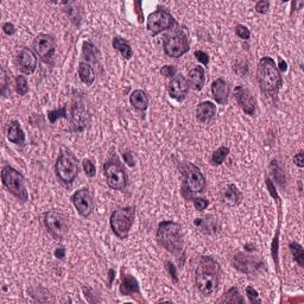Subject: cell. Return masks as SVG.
<instances>
[{
  "instance_id": "obj_48",
  "label": "cell",
  "mask_w": 304,
  "mask_h": 304,
  "mask_svg": "<svg viewBox=\"0 0 304 304\" xmlns=\"http://www.w3.org/2000/svg\"><path fill=\"white\" fill-rule=\"evenodd\" d=\"M3 31H4V33L8 34V36H12V34L16 32V27L12 23H5L4 25H3Z\"/></svg>"
},
{
  "instance_id": "obj_6",
  "label": "cell",
  "mask_w": 304,
  "mask_h": 304,
  "mask_svg": "<svg viewBox=\"0 0 304 304\" xmlns=\"http://www.w3.org/2000/svg\"><path fill=\"white\" fill-rule=\"evenodd\" d=\"M2 181L3 184L9 193L18 199L20 202L25 203L29 200V193H27L25 185V178L15 168L5 165L2 170Z\"/></svg>"
},
{
  "instance_id": "obj_25",
  "label": "cell",
  "mask_w": 304,
  "mask_h": 304,
  "mask_svg": "<svg viewBox=\"0 0 304 304\" xmlns=\"http://www.w3.org/2000/svg\"><path fill=\"white\" fill-rule=\"evenodd\" d=\"M194 224L196 228L206 234H215L219 232V223L213 216L206 217H196L194 220Z\"/></svg>"
},
{
  "instance_id": "obj_8",
  "label": "cell",
  "mask_w": 304,
  "mask_h": 304,
  "mask_svg": "<svg viewBox=\"0 0 304 304\" xmlns=\"http://www.w3.org/2000/svg\"><path fill=\"white\" fill-rule=\"evenodd\" d=\"M103 175H105L106 183L110 189L123 190L127 186V175L120 161L117 157H110L108 161L103 164Z\"/></svg>"
},
{
  "instance_id": "obj_22",
  "label": "cell",
  "mask_w": 304,
  "mask_h": 304,
  "mask_svg": "<svg viewBox=\"0 0 304 304\" xmlns=\"http://www.w3.org/2000/svg\"><path fill=\"white\" fill-rule=\"evenodd\" d=\"M6 136H8V139L13 144L23 145L25 143V133H24L19 122H17V120H11L9 123Z\"/></svg>"
},
{
  "instance_id": "obj_12",
  "label": "cell",
  "mask_w": 304,
  "mask_h": 304,
  "mask_svg": "<svg viewBox=\"0 0 304 304\" xmlns=\"http://www.w3.org/2000/svg\"><path fill=\"white\" fill-rule=\"evenodd\" d=\"M32 49L34 54L41 58V61L47 64H51L55 56V51H56V41L51 34L40 33L34 37Z\"/></svg>"
},
{
  "instance_id": "obj_19",
  "label": "cell",
  "mask_w": 304,
  "mask_h": 304,
  "mask_svg": "<svg viewBox=\"0 0 304 304\" xmlns=\"http://www.w3.org/2000/svg\"><path fill=\"white\" fill-rule=\"evenodd\" d=\"M210 91L215 101L219 105H226L230 98V85L223 80L222 78L216 79L212 82Z\"/></svg>"
},
{
  "instance_id": "obj_49",
  "label": "cell",
  "mask_w": 304,
  "mask_h": 304,
  "mask_svg": "<svg viewBox=\"0 0 304 304\" xmlns=\"http://www.w3.org/2000/svg\"><path fill=\"white\" fill-rule=\"evenodd\" d=\"M277 68H278L279 71H286V70H288V64H286V62L283 61V58L279 57Z\"/></svg>"
},
{
  "instance_id": "obj_41",
  "label": "cell",
  "mask_w": 304,
  "mask_h": 304,
  "mask_svg": "<svg viewBox=\"0 0 304 304\" xmlns=\"http://www.w3.org/2000/svg\"><path fill=\"white\" fill-rule=\"evenodd\" d=\"M161 74L165 76V78H174V76H176V74H177V69H176L175 65H170V64H167L164 65V67H162L161 69Z\"/></svg>"
},
{
  "instance_id": "obj_26",
  "label": "cell",
  "mask_w": 304,
  "mask_h": 304,
  "mask_svg": "<svg viewBox=\"0 0 304 304\" xmlns=\"http://www.w3.org/2000/svg\"><path fill=\"white\" fill-rule=\"evenodd\" d=\"M78 74H79V78H80V80L82 81V84H85L86 86H92L94 84L95 70L92 64H89L85 61H81L80 63H79Z\"/></svg>"
},
{
  "instance_id": "obj_9",
  "label": "cell",
  "mask_w": 304,
  "mask_h": 304,
  "mask_svg": "<svg viewBox=\"0 0 304 304\" xmlns=\"http://www.w3.org/2000/svg\"><path fill=\"white\" fill-rule=\"evenodd\" d=\"M43 220L47 231L54 239L62 240L67 237L69 232L68 216L64 215L60 210H48V212L44 213Z\"/></svg>"
},
{
  "instance_id": "obj_24",
  "label": "cell",
  "mask_w": 304,
  "mask_h": 304,
  "mask_svg": "<svg viewBox=\"0 0 304 304\" xmlns=\"http://www.w3.org/2000/svg\"><path fill=\"white\" fill-rule=\"evenodd\" d=\"M243 195L236 184H230L226 186L222 193V202L228 207H236L241 202Z\"/></svg>"
},
{
  "instance_id": "obj_37",
  "label": "cell",
  "mask_w": 304,
  "mask_h": 304,
  "mask_svg": "<svg viewBox=\"0 0 304 304\" xmlns=\"http://www.w3.org/2000/svg\"><path fill=\"white\" fill-rule=\"evenodd\" d=\"M271 169H272V174H274L276 181H277L281 185H283V183H284V172H283L281 167L278 165L277 161H272Z\"/></svg>"
},
{
  "instance_id": "obj_13",
  "label": "cell",
  "mask_w": 304,
  "mask_h": 304,
  "mask_svg": "<svg viewBox=\"0 0 304 304\" xmlns=\"http://www.w3.org/2000/svg\"><path fill=\"white\" fill-rule=\"evenodd\" d=\"M176 24L175 18L171 16V13H169L165 10L158 9L157 11L152 12L150 16L147 17L146 26L147 30L156 36V34L163 32L165 30L171 29Z\"/></svg>"
},
{
  "instance_id": "obj_31",
  "label": "cell",
  "mask_w": 304,
  "mask_h": 304,
  "mask_svg": "<svg viewBox=\"0 0 304 304\" xmlns=\"http://www.w3.org/2000/svg\"><path fill=\"white\" fill-rule=\"evenodd\" d=\"M228 155H230V148L226 146H220L213 152L212 158H210V163H212L214 167H219V165L223 163Z\"/></svg>"
},
{
  "instance_id": "obj_10",
  "label": "cell",
  "mask_w": 304,
  "mask_h": 304,
  "mask_svg": "<svg viewBox=\"0 0 304 304\" xmlns=\"http://www.w3.org/2000/svg\"><path fill=\"white\" fill-rule=\"evenodd\" d=\"M163 49L165 55H168L169 57H181L190 50L188 37L181 30L165 34L163 38Z\"/></svg>"
},
{
  "instance_id": "obj_50",
  "label": "cell",
  "mask_w": 304,
  "mask_h": 304,
  "mask_svg": "<svg viewBox=\"0 0 304 304\" xmlns=\"http://www.w3.org/2000/svg\"><path fill=\"white\" fill-rule=\"evenodd\" d=\"M55 257L58 259H63L65 257V248L58 247L55 250Z\"/></svg>"
},
{
  "instance_id": "obj_7",
  "label": "cell",
  "mask_w": 304,
  "mask_h": 304,
  "mask_svg": "<svg viewBox=\"0 0 304 304\" xmlns=\"http://www.w3.org/2000/svg\"><path fill=\"white\" fill-rule=\"evenodd\" d=\"M134 217H136L134 207L129 206L114 210L109 219L110 230L114 236L119 239H126L134 223Z\"/></svg>"
},
{
  "instance_id": "obj_45",
  "label": "cell",
  "mask_w": 304,
  "mask_h": 304,
  "mask_svg": "<svg viewBox=\"0 0 304 304\" xmlns=\"http://www.w3.org/2000/svg\"><path fill=\"white\" fill-rule=\"evenodd\" d=\"M194 55H195L196 60H198L200 63H202L203 65H208V63H209L208 54H206L205 51H202V50H198V51H195Z\"/></svg>"
},
{
  "instance_id": "obj_28",
  "label": "cell",
  "mask_w": 304,
  "mask_h": 304,
  "mask_svg": "<svg viewBox=\"0 0 304 304\" xmlns=\"http://www.w3.org/2000/svg\"><path fill=\"white\" fill-rule=\"evenodd\" d=\"M112 46L114 49L118 50L119 53L122 54V56L125 58V60H131V57L133 56V50L132 48H131L130 43L120 36H116L113 38Z\"/></svg>"
},
{
  "instance_id": "obj_20",
  "label": "cell",
  "mask_w": 304,
  "mask_h": 304,
  "mask_svg": "<svg viewBox=\"0 0 304 304\" xmlns=\"http://www.w3.org/2000/svg\"><path fill=\"white\" fill-rule=\"evenodd\" d=\"M216 116V106L212 101H203L196 107V119L201 124L212 123Z\"/></svg>"
},
{
  "instance_id": "obj_38",
  "label": "cell",
  "mask_w": 304,
  "mask_h": 304,
  "mask_svg": "<svg viewBox=\"0 0 304 304\" xmlns=\"http://www.w3.org/2000/svg\"><path fill=\"white\" fill-rule=\"evenodd\" d=\"M82 165H84V171L85 174L88 176V177H94L96 174V168L94 163L91 160H85L82 162Z\"/></svg>"
},
{
  "instance_id": "obj_52",
  "label": "cell",
  "mask_w": 304,
  "mask_h": 304,
  "mask_svg": "<svg viewBox=\"0 0 304 304\" xmlns=\"http://www.w3.org/2000/svg\"><path fill=\"white\" fill-rule=\"evenodd\" d=\"M134 6H136V8H137V9H136V12L138 13V18H139V22L141 23V22H143V20H144V16L140 13V6H141V3H140V2H136V3H134Z\"/></svg>"
},
{
  "instance_id": "obj_44",
  "label": "cell",
  "mask_w": 304,
  "mask_h": 304,
  "mask_svg": "<svg viewBox=\"0 0 304 304\" xmlns=\"http://www.w3.org/2000/svg\"><path fill=\"white\" fill-rule=\"evenodd\" d=\"M269 9H270V2H266V0H261V2H258L257 5H255V11L260 15H265V13L269 12Z\"/></svg>"
},
{
  "instance_id": "obj_39",
  "label": "cell",
  "mask_w": 304,
  "mask_h": 304,
  "mask_svg": "<svg viewBox=\"0 0 304 304\" xmlns=\"http://www.w3.org/2000/svg\"><path fill=\"white\" fill-rule=\"evenodd\" d=\"M236 33L238 34V37L241 38V40H244V41L248 40L251 36L250 29H248L247 26L243 25V24H238V25L236 26Z\"/></svg>"
},
{
  "instance_id": "obj_43",
  "label": "cell",
  "mask_w": 304,
  "mask_h": 304,
  "mask_svg": "<svg viewBox=\"0 0 304 304\" xmlns=\"http://www.w3.org/2000/svg\"><path fill=\"white\" fill-rule=\"evenodd\" d=\"M165 268H167V270L169 272V275H170L172 281L175 283H178V276H177V270H176V266L172 264L170 260H167L165 261Z\"/></svg>"
},
{
  "instance_id": "obj_27",
  "label": "cell",
  "mask_w": 304,
  "mask_h": 304,
  "mask_svg": "<svg viewBox=\"0 0 304 304\" xmlns=\"http://www.w3.org/2000/svg\"><path fill=\"white\" fill-rule=\"evenodd\" d=\"M148 95L141 89H136V91L132 92V94L130 95V102L134 108L137 110H140V112H144V110L147 109L148 107Z\"/></svg>"
},
{
  "instance_id": "obj_4",
  "label": "cell",
  "mask_w": 304,
  "mask_h": 304,
  "mask_svg": "<svg viewBox=\"0 0 304 304\" xmlns=\"http://www.w3.org/2000/svg\"><path fill=\"white\" fill-rule=\"evenodd\" d=\"M179 170L182 174L181 194L185 200H193L194 195L203 193L206 190V177L200 168L189 162H183L179 165Z\"/></svg>"
},
{
  "instance_id": "obj_51",
  "label": "cell",
  "mask_w": 304,
  "mask_h": 304,
  "mask_svg": "<svg viewBox=\"0 0 304 304\" xmlns=\"http://www.w3.org/2000/svg\"><path fill=\"white\" fill-rule=\"evenodd\" d=\"M304 5V2H292L291 3V6H292V11H291V15L295 11H298V10H300L303 8Z\"/></svg>"
},
{
  "instance_id": "obj_29",
  "label": "cell",
  "mask_w": 304,
  "mask_h": 304,
  "mask_svg": "<svg viewBox=\"0 0 304 304\" xmlns=\"http://www.w3.org/2000/svg\"><path fill=\"white\" fill-rule=\"evenodd\" d=\"M64 5H67V9H65V13H67V16L70 18V20L72 23L75 24L76 26H80L81 24V10L78 8V4H75V3H67Z\"/></svg>"
},
{
  "instance_id": "obj_47",
  "label": "cell",
  "mask_w": 304,
  "mask_h": 304,
  "mask_svg": "<svg viewBox=\"0 0 304 304\" xmlns=\"http://www.w3.org/2000/svg\"><path fill=\"white\" fill-rule=\"evenodd\" d=\"M123 158H124V162H125L129 167H134V158H133V155L131 154V152H129V151L124 152Z\"/></svg>"
},
{
  "instance_id": "obj_33",
  "label": "cell",
  "mask_w": 304,
  "mask_h": 304,
  "mask_svg": "<svg viewBox=\"0 0 304 304\" xmlns=\"http://www.w3.org/2000/svg\"><path fill=\"white\" fill-rule=\"evenodd\" d=\"M82 54H84V56L86 58L85 62H87L89 64H91V62H93V63H98V58H96V49L91 42L84 43V46H82Z\"/></svg>"
},
{
  "instance_id": "obj_36",
  "label": "cell",
  "mask_w": 304,
  "mask_h": 304,
  "mask_svg": "<svg viewBox=\"0 0 304 304\" xmlns=\"http://www.w3.org/2000/svg\"><path fill=\"white\" fill-rule=\"evenodd\" d=\"M9 85H10V76L5 67H2V95H9Z\"/></svg>"
},
{
  "instance_id": "obj_3",
  "label": "cell",
  "mask_w": 304,
  "mask_h": 304,
  "mask_svg": "<svg viewBox=\"0 0 304 304\" xmlns=\"http://www.w3.org/2000/svg\"><path fill=\"white\" fill-rule=\"evenodd\" d=\"M257 80L261 92L269 95H277L283 85V78L274 58L265 56L258 63Z\"/></svg>"
},
{
  "instance_id": "obj_21",
  "label": "cell",
  "mask_w": 304,
  "mask_h": 304,
  "mask_svg": "<svg viewBox=\"0 0 304 304\" xmlns=\"http://www.w3.org/2000/svg\"><path fill=\"white\" fill-rule=\"evenodd\" d=\"M120 293L123 296H133V295H140V288L139 283L133 276L124 274L122 276V283H120Z\"/></svg>"
},
{
  "instance_id": "obj_54",
  "label": "cell",
  "mask_w": 304,
  "mask_h": 304,
  "mask_svg": "<svg viewBox=\"0 0 304 304\" xmlns=\"http://www.w3.org/2000/svg\"><path fill=\"white\" fill-rule=\"evenodd\" d=\"M245 250H246L247 252H254L255 248L252 244H246L245 245Z\"/></svg>"
},
{
  "instance_id": "obj_16",
  "label": "cell",
  "mask_w": 304,
  "mask_h": 304,
  "mask_svg": "<svg viewBox=\"0 0 304 304\" xmlns=\"http://www.w3.org/2000/svg\"><path fill=\"white\" fill-rule=\"evenodd\" d=\"M16 64L24 74H33L37 69V55L29 48H22L16 54Z\"/></svg>"
},
{
  "instance_id": "obj_11",
  "label": "cell",
  "mask_w": 304,
  "mask_h": 304,
  "mask_svg": "<svg viewBox=\"0 0 304 304\" xmlns=\"http://www.w3.org/2000/svg\"><path fill=\"white\" fill-rule=\"evenodd\" d=\"M91 122V114L88 112V107L86 106L82 96H74L71 107L70 118V131L75 133L84 132Z\"/></svg>"
},
{
  "instance_id": "obj_23",
  "label": "cell",
  "mask_w": 304,
  "mask_h": 304,
  "mask_svg": "<svg viewBox=\"0 0 304 304\" xmlns=\"http://www.w3.org/2000/svg\"><path fill=\"white\" fill-rule=\"evenodd\" d=\"M188 82H189L190 87L194 89V91H196V92L202 91L203 86H205V82H206L205 69H203V67H201V65H198V67L193 68L192 70L189 71Z\"/></svg>"
},
{
  "instance_id": "obj_17",
  "label": "cell",
  "mask_w": 304,
  "mask_h": 304,
  "mask_svg": "<svg viewBox=\"0 0 304 304\" xmlns=\"http://www.w3.org/2000/svg\"><path fill=\"white\" fill-rule=\"evenodd\" d=\"M189 82L182 74H176V76L171 79L168 86V93L171 99L176 101L182 102L186 98L189 92Z\"/></svg>"
},
{
  "instance_id": "obj_14",
  "label": "cell",
  "mask_w": 304,
  "mask_h": 304,
  "mask_svg": "<svg viewBox=\"0 0 304 304\" xmlns=\"http://www.w3.org/2000/svg\"><path fill=\"white\" fill-rule=\"evenodd\" d=\"M233 268L241 274L255 275L264 268V262L260 259L244 252H238L232 259Z\"/></svg>"
},
{
  "instance_id": "obj_30",
  "label": "cell",
  "mask_w": 304,
  "mask_h": 304,
  "mask_svg": "<svg viewBox=\"0 0 304 304\" xmlns=\"http://www.w3.org/2000/svg\"><path fill=\"white\" fill-rule=\"evenodd\" d=\"M222 303H245V299L240 295V291L238 290L237 286H233L228 291L224 293L222 298L220 299Z\"/></svg>"
},
{
  "instance_id": "obj_40",
  "label": "cell",
  "mask_w": 304,
  "mask_h": 304,
  "mask_svg": "<svg viewBox=\"0 0 304 304\" xmlns=\"http://www.w3.org/2000/svg\"><path fill=\"white\" fill-rule=\"evenodd\" d=\"M246 293H247V298L251 303H261V299L259 298V293L257 292V290H254L252 286H247L246 288Z\"/></svg>"
},
{
  "instance_id": "obj_2",
  "label": "cell",
  "mask_w": 304,
  "mask_h": 304,
  "mask_svg": "<svg viewBox=\"0 0 304 304\" xmlns=\"http://www.w3.org/2000/svg\"><path fill=\"white\" fill-rule=\"evenodd\" d=\"M157 243L169 253L176 258L184 255V243H183L181 224L174 221H162L158 224L156 232Z\"/></svg>"
},
{
  "instance_id": "obj_35",
  "label": "cell",
  "mask_w": 304,
  "mask_h": 304,
  "mask_svg": "<svg viewBox=\"0 0 304 304\" xmlns=\"http://www.w3.org/2000/svg\"><path fill=\"white\" fill-rule=\"evenodd\" d=\"M48 118H49V122L51 124L56 123V120L60 118H67V108L62 107L60 109L50 110V112H48Z\"/></svg>"
},
{
  "instance_id": "obj_53",
  "label": "cell",
  "mask_w": 304,
  "mask_h": 304,
  "mask_svg": "<svg viewBox=\"0 0 304 304\" xmlns=\"http://www.w3.org/2000/svg\"><path fill=\"white\" fill-rule=\"evenodd\" d=\"M108 278H109V281H108V288H110V284H112L113 281H114V278H116V271H114L113 269H110V270L108 271Z\"/></svg>"
},
{
  "instance_id": "obj_15",
  "label": "cell",
  "mask_w": 304,
  "mask_h": 304,
  "mask_svg": "<svg viewBox=\"0 0 304 304\" xmlns=\"http://www.w3.org/2000/svg\"><path fill=\"white\" fill-rule=\"evenodd\" d=\"M71 202L82 217H88L94 209V198L88 188L76 190L71 196Z\"/></svg>"
},
{
  "instance_id": "obj_46",
  "label": "cell",
  "mask_w": 304,
  "mask_h": 304,
  "mask_svg": "<svg viewBox=\"0 0 304 304\" xmlns=\"http://www.w3.org/2000/svg\"><path fill=\"white\" fill-rule=\"evenodd\" d=\"M293 163H295L298 168L304 167V155L302 151H299L298 154H296L295 156H293Z\"/></svg>"
},
{
  "instance_id": "obj_34",
  "label": "cell",
  "mask_w": 304,
  "mask_h": 304,
  "mask_svg": "<svg viewBox=\"0 0 304 304\" xmlns=\"http://www.w3.org/2000/svg\"><path fill=\"white\" fill-rule=\"evenodd\" d=\"M15 87H16V92L17 94L19 95H25L27 92H29V85H27V80L25 76L23 75H18L16 78L15 81Z\"/></svg>"
},
{
  "instance_id": "obj_5",
  "label": "cell",
  "mask_w": 304,
  "mask_h": 304,
  "mask_svg": "<svg viewBox=\"0 0 304 304\" xmlns=\"http://www.w3.org/2000/svg\"><path fill=\"white\" fill-rule=\"evenodd\" d=\"M79 171L80 167L75 155L68 150L61 152L55 163V172L61 184L69 188L79 176Z\"/></svg>"
},
{
  "instance_id": "obj_42",
  "label": "cell",
  "mask_w": 304,
  "mask_h": 304,
  "mask_svg": "<svg viewBox=\"0 0 304 304\" xmlns=\"http://www.w3.org/2000/svg\"><path fill=\"white\" fill-rule=\"evenodd\" d=\"M193 202H194L195 209L199 210V212H202V210H205L207 207L209 206L208 200H206L203 198H194L193 199Z\"/></svg>"
},
{
  "instance_id": "obj_18",
  "label": "cell",
  "mask_w": 304,
  "mask_h": 304,
  "mask_svg": "<svg viewBox=\"0 0 304 304\" xmlns=\"http://www.w3.org/2000/svg\"><path fill=\"white\" fill-rule=\"evenodd\" d=\"M234 96H236V100L238 105L240 106V108L247 116L253 117L255 114V110H257V102H255L252 93L247 88L243 87V86H237L234 88Z\"/></svg>"
},
{
  "instance_id": "obj_32",
  "label": "cell",
  "mask_w": 304,
  "mask_h": 304,
  "mask_svg": "<svg viewBox=\"0 0 304 304\" xmlns=\"http://www.w3.org/2000/svg\"><path fill=\"white\" fill-rule=\"evenodd\" d=\"M289 248L293 257V260H295L300 268H304V251L302 245L298 243H290Z\"/></svg>"
},
{
  "instance_id": "obj_1",
  "label": "cell",
  "mask_w": 304,
  "mask_h": 304,
  "mask_svg": "<svg viewBox=\"0 0 304 304\" xmlns=\"http://www.w3.org/2000/svg\"><path fill=\"white\" fill-rule=\"evenodd\" d=\"M221 265L210 255H202L195 269V285L203 296H212L217 291L221 281Z\"/></svg>"
}]
</instances>
